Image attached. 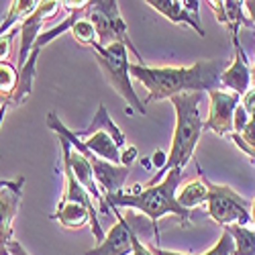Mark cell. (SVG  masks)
Segmentation results:
<instances>
[{
	"mask_svg": "<svg viewBox=\"0 0 255 255\" xmlns=\"http://www.w3.org/2000/svg\"><path fill=\"white\" fill-rule=\"evenodd\" d=\"M229 68L225 59H200L188 68H149L131 63V78L147 88V104L169 100L188 92H210L221 88V76Z\"/></svg>",
	"mask_w": 255,
	"mask_h": 255,
	"instance_id": "obj_1",
	"label": "cell"
},
{
	"mask_svg": "<svg viewBox=\"0 0 255 255\" xmlns=\"http://www.w3.org/2000/svg\"><path fill=\"white\" fill-rule=\"evenodd\" d=\"M182 167H174L165 174V178L153 186H133L131 190H121L117 194L104 196V200L109 202V206H117V208H133L139 210L149 219L155 239L159 241V229H157V221L163 219L165 215H174L182 221V225L186 227L192 221V210L182 208L176 200L178 194V186L182 182Z\"/></svg>",
	"mask_w": 255,
	"mask_h": 255,
	"instance_id": "obj_2",
	"label": "cell"
},
{
	"mask_svg": "<svg viewBox=\"0 0 255 255\" xmlns=\"http://www.w3.org/2000/svg\"><path fill=\"white\" fill-rule=\"evenodd\" d=\"M202 96H204L202 92H188V94H178L174 98H169V102L176 109V131L172 137V147H169V153L165 155V163L145 186H153L161 182L165 174L174 167L184 169L186 163L194 157L196 145L204 131V123L200 121V111H198Z\"/></svg>",
	"mask_w": 255,
	"mask_h": 255,
	"instance_id": "obj_3",
	"label": "cell"
},
{
	"mask_svg": "<svg viewBox=\"0 0 255 255\" xmlns=\"http://www.w3.org/2000/svg\"><path fill=\"white\" fill-rule=\"evenodd\" d=\"M96 59H98V66L102 70V74L106 76L111 86L119 92V96H123L127 102L131 104L133 113L137 115H145L147 109L145 104L139 100L135 88H133V78L129 72V49H127L123 43H113L109 47L100 45L98 41L90 45Z\"/></svg>",
	"mask_w": 255,
	"mask_h": 255,
	"instance_id": "obj_4",
	"label": "cell"
},
{
	"mask_svg": "<svg viewBox=\"0 0 255 255\" xmlns=\"http://www.w3.org/2000/svg\"><path fill=\"white\" fill-rule=\"evenodd\" d=\"M47 127H49L51 131H55L59 137L68 139V141L72 143L74 149H78L84 157L90 161V165H92V169H94V178H96V182H98V186H100V190H102L104 196H111V194L121 192L123 186H125V182H127V178H129L131 165H123V163L117 165V163L104 161V159H100L98 155H94V153L88 149V147H86V143H84L72 129H68V127L59 121V117H57L55 113H49V115H47Z\"/></svg>",
	"mask_w": 255,
	"mask_h": 255,
	"instance_id": "obj_5",
	"label": "cell"
},
{
	"mask_svg": "<svg viewBox=\"0 0 255 255\" xmlns=\"http://www.w3.org/2000/svg\"><path fill=\"white\" fill-rule=\"evenodd\" d=\"M196 167H198V176L204 180L208 188V200H206L208 217L221 227H227V225L247 227L251 223V202L239 196L231 186L210 182L198 163Z\"/></svg>",
	"mask_w": 255,
	"mask_h": 255,
	"instance_id": "obj_6",
	"label": "cell"
},
{
	"mask_svg": "<svg viewBox=\"0 0 255 255\" xmlns=\"http://www.w3.org/2000/svg\"><path fill=\"white\" fill-rule=\"evenodd\" d=\"M84 16H86L94 25V29L98 33V43L100 45L109 47L113 43H123L139 59V63H143L141 53L137 51V47L133 45L129 33H127V23L121 16L117 0H92V4L86 8V14Z\"/></svg>",
	"mask_w": 255,
	"mask_h": 255,
	"instance_id": "obj_7",
	"label": "cell"
},
{
	"mask_svg": "<svg viewBox=\"0 0 255 255\" xmlns=\"http://www.w3.org/2000/svg\"><path fill=\"white\" fill-rule=\"evenodd\" d=\"M63 10L61 6V0H39L37 8L18 25V33H20V45H18V59H16V68L18 72L23 70V66L27 63L31 51H33V45L37 37L41 35V27L47 20L55 18L59 12Z\"/></svg>",
	"mask_w": 255,
	"mask_h": 255,
	"instance_id": "obj_8",
	"label": "cell"
},
{
	"mask_svg": "<svg viewBox=\"0 0 255 255\" xmlns=\"http://www.w3.org/2000/svg\"><path fill=\"white\" fill-rule=\"evenodd\" d=\"M208 98H210V115L204 123V131H215L221 137H229L233 133V121H235V111L241 102V96L219 88V90H210Z\"/></svg>",
	"mask_w": 255,
	"mask_h": 255,
	"instance_id": "obj_9",
	"label": "cell"
},
{
	"mask_svg": "<svg viewBox=\"0 0 255 255\" xmlns=\"http://www.w3.org/2000/svg\"><path fill=\"white\" fill-rule=\"evenodd\" d=\"M59 145H61V155H66V157H68L70 167H72L74 176L78 178V182H80L84 188H86V192L92 196V200H96V202H98L102 215L109 217L113 208L109 206V202L104 200V194H102V190H100V186H98L96 178H94V169H92L90 161H88L86 157H84L78 149H74L72 143H70L68 139L59 137Z\"/></svg>",
	"mask_w": 255,
	"mask_h": 255,
	"instance_id": "obj_10",
	"label": "cell"
},
{
	"mask_svg": "<svg viewBox=\"0 0 255 255\" xmlns=\"http://www.w3.org/2000/svg\"><path fill=\"white\" fill-rule=\"evenodd\" d=\"M25 178H16L8 186L0 188V255H10L8 245L12 241V221L23 198Z\"/></svg>",
	"mask_w": 255,
	"mask_h": 255,
	"instance_id": "obj_11",
	"label": "cell"
},
{
	"mask_svg": "<svg viewBox=\"0 0 255 255\" xmlns=\"http://www.w3.org/2000/svg\"><path fill=\"white\" fill-rule=\"evenodd\" d=\"M233 47H235V55H233V61L229 63V68L221 76V88L231 90L243 98L251 88L253 76H251V66L247 61V55H245L243 47L239 45L237 31H233Z\"/></svg>",
	"mask_w": 255,
	"mask_h": 255,
	"instance_id": "obj_12",
	"label": "cell"
},
{
	"mask_svg": "<svg viewBox=\"0 0 255 255\" xmlns=\"http://www.w3.org/2000/svg\"><path fill=\"white\" fill-rule=\"evenodd\" d=\"M113 212L117 215L115 227L109 231V235L104 237V241L96 243V247L86 251V255H131L133 253L135 233L117 206H113Z\"/></svg>",
	"mask_w": 255,
	"mask_h": 255,
	"instance_id": "obj_13",
	"label": "cell"
},
{
	"mask_svg": "<svg viewBox=\"0 0 255 255\" xmlns=\"http://www.w3.org/2000/svg\"><path fill=\"white\" fill-rule=\"evenodd\" d=\"M147 4H149L153 10H157L161 16H165L167 20H172V23H182V25H188V27H192L200 37H206L202 25H200V20H196L192 14H190L184 4H182V0H145Z\"/></svg>",
	"mask_w": 255,
	"mask_h": 255,
	"instance_id": "obj_14",
	"label": "cell"
},
{
	"mask_svg": "<svg viewBox=\"0 0 255 255\" xmlns=\"http://www.w3.org/2000/svg\"><path fill=\"white\" fill-rule=\"evenodd\" d=\"M176 200H178V204H180L182 208H188V210L196 208L198 204H204V202L208 200V188H206L204 180L198 176V180L188 182L184 188L178 190Z\"/></svg>",
	"mask_w": 255,
	"mask_h": 255,
	"instance_id": "obj_15",
	"label": "cell"
},
{
	"mask_svg": "<svg viewBox=\"0 0 255 255\" xmlns=\"http://www.w3.org/2000/svg\"><path fill=\"white\" fill-rule=\"evenodd\" d=\"M39 0H12V4L6 12V16L2 18V23H0V37L6 35L8 31H12V27L18 23H23V20L37 8Z\"/></svg>",
	"mask_w": 255,
	"mask_h": 255,
	"instance_id": "obj_16",
	"label": "cell"
},
{
	"mask_svg": "<svg viewBox=\"0 0 255 255\" xmlns=\"http://www.w3.org/2000/svg\"><path fill=\"white\" fill-rule=\"evenodd\" d=\"M223 229L235 241L233 255H255V229H247L243 225H227Z\"/></svg>",
	"mask_w": 255,
	"mask_h": 255,
	"instance_id": "obj_17",
	"label": "cell"
},
{
	"mask_svg": "<svg viewBox=\"0 0 255 255\" xmlns=\"http://www.w3.org/2000/svg\"><path fill=\"white\" fill-rule=\"evenodd\" d=\"M84 14H86V12H84ZM84 14L72 25L70 33H72V37L78 41L80 45H92V43H96V41H98V33L94 29V25Z\"/></svg>",
	"mask_w": 255,
	"mask_h": 255,
	"instance_id": "obj_18",
	"label": "cell"
},
{
	"mask_svg": "<svg viewBox=\"0 0 255 255\" xmlns=\"http://www.w3.org/2000/svg\"><path fill=\"white\" fill-rule=\"evenodd\" d=\"M233 253H235V241H233V237L223 229V235L219 237V241L215 243V247H210L202 255H233Z\"/></svg>",
	"mask_w": 255,
	"mask_h": 255,
	"instance_id": "obj_19",
	"label": "cell"
},
{
	"mask_svg": "<svg viewBox=\"0 0 255 255\" xmlns=\"http://www.w3.org/2000/svg\"><path fill=\"white\" fill-rule=\"evenodd\" d=\"M18 33V27H14L12 31H8L6 35L0 37V61H4L10 55V43H12V37Z\"/></svg>",
	"mask_w": 255,
	"mask_h": 255,
	"instance_id": "obj_20",
	"label": "cell"
},
{
	"mask_svg": "<svg viewBox=\"0 0 255 255\" xmlns=\"http://www.w3.org/2000/svg\"><path fill=\"white\" fill-rule=\"evenodd\" d=\"M92 4V0H61L63 10L74 12V10H86Z\"/></svg>",
	"mask_w": 255,
	"mask_h": 255,
	"instance_id": "obj_21",
	"label": "cell"
},
{
	"mask_svg": "<svg viewBox=\"0 0 255 255\" xmlns=\"http://www.w3.org/2000/svg\"><path fill=\"white\" fill-rule=\"evenodd\" d=\"M131 255H153V253H151L149 247H145V245L141 243V239L135 235V239H133V253H131Z\"/></svg>",
	"mask_w": 255,
	"mask_h": 255,
	"instance_id": "obj_22",
	"label": "cell"
},
{
	"mask_svg": "<svg viewBox=\"0 0 255 255\" xmlns=\"http://www.w3.org/2000/svg\"><path fill=\"white\" fill-rule=\"evenodd\" d=\"M8 251H10V255H31L23 245H20L16 239H12L10 241V245H8Z\"/></svg>",
	"mask_w": 255,
	"mask_h": 255,
	"instance_id": "obj_23",
	"label": "cell"
},
{
	"mask_svg": "<svg viewBox=\"0 0 255 255\" xmlns=\"http://www.w3.org/2000/svg\"><path fill=\"white\" fill-rule=\"evenodd\" d=\"M149 249L153 255H190V253H182V251H167V249H161L159 245H151Z\"/></svg>",
	"mask_w": 255,
	"mask_h": 255,
	"instance_id": "obj_24",
	"label": "cell"
},
{
	"mask_svg": "<svg viewBox=\"0 0 255 255\" xmlns=\"http://www.w3.org/2000/svg\"><path fill=\"white\" fill-rule=\"evenodd\" d=\"M243 8H245V12L249 14L251 23L255 25V0H243Z\"/></svg>",
	"mask_w": 255,
	"mask_h": 255,
	"instance_id": "obj_25",
	"label": "cell"
},
{
	"mask_svg": "<svg viewBox=\"0 0 255 255\" xmlns=\"http://www.w3.org/2000/svg\"><path fill=\"white\" fill-rule=\"evenodd\" d=\"M251 223H255V200L251 202Z\"/></svg>",
	"mask_w": 255,
	"mask_h": 255,
	"instance_id": "obj_26",
	"label": "cell"
},
{
	"mask_svg": "<svg viewBox=\"0 0 255 255\" xmlns=\"http://www.w3.org/2000/svg\"><path fill=\"white\" fill-rule=\"evenodd\" d=\"M12 180H0V188H4V186H8Z\"/></svg>",
	"mask_w": 255,
	"mask_h": 255,
	"instance_id": "obj_27",
	"label": "cell"
},
{
	"mask_svg": "<svg viewBox=\"0 0 255 255\" xmlns=\"http://www.w3.org/2000/svg\"><path fill=\"white\" fill-rule=\"evenodd\" d=\"M0 106H2V100H0Z\"/></svg>",
	"mask_w": 255,
	"mask_h": 255,
	"instance_id": "obj_28",
	"label": "cell"
},
{
	"mask_svg": "<svg viewBox=\"0 0 255 255\" xmlns=\"http://www.w3.org/2000/svg\"><path fill=\"white\" fill-rule=\"evenodd\" d=\"M239 2H243V0H239Z\"/></svg>",
	"mask_w": 255,
	"mask_h": 255,
	"instance_id": "obj_29",
	"label": "cell"
}]
</instances>
